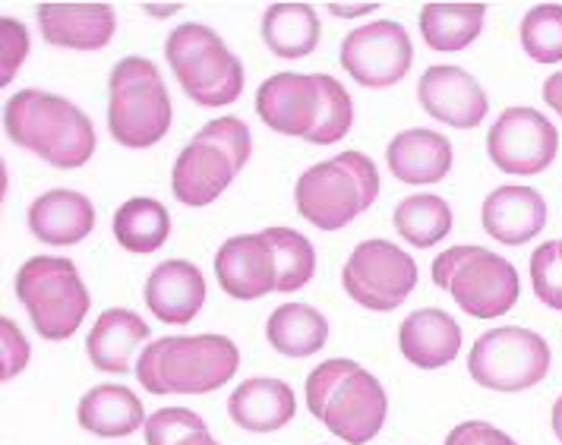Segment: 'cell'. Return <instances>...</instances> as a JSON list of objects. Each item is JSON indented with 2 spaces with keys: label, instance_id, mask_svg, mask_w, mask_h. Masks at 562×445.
I'll return each instance as SVG.
<instances>
[{
  "label": "cell",
  "instance_id": "6da1fadb",
  "mask_svg": "<svg viewBox=\"0 0 562 445\" xmlns=\"http://www.w3.org/2000/svg\"><path fill=\"white\" fill-rule=\"evenodd\" d=\"M256 114L281 136L335 146L351 133L355 102L329 73H276L256 89Z\"/></svg>",
  "mask_w": 562,
  "mask_h": 445
},
{
  "label": "cell",
  "instance_id": "7a4b0ae2",
  "mask_svg": "<svg viewBox=\"0 0 562 445\" xmlns=\"http://www.w3.org/2000/svg\"><path fill=\"white\" fill-rule=\"evenodd\" d=\"M3 130L10 142L35 152L60 171L82 168L99 146L89 114L45 89H23L10 95L3 105Z\"/></svg>",
  "mask_w": 562,
  "mask_h": 445
},
{
  "label": "cell",
  "instance_id": "3957f363",
  "mask_svg": "<svg viewBox=\"0 0 562 445\" xmlns=\"http://www.w3.org/2000/svg\"><path fill=\"white\" fill-rule=\"evenodd\" d=\"M307 408L333 436L367 445L389 418V395L373 373L348 357H333L307 376Z\"/></svg>",
  "mask_w": 562,
  "mask_h": 445
},
{
  "label": "cell",
  "instance_id": "277c9868",
  "mask_svg": "<svg viewBox=\"0 0 562 445\" xmlns=\"http://www.w3.org/2000/svg\"><path fill=\"white\" fill-rule=\"evenodd\" d=\"M240 351L228 335H168L136 357V379L153 395H209L228 386Z\"/></svg>",
  "mask_w": 562,
  "mask_h": 445
},
{
  "label": "cell",
  "instance_id": "5b68a950",
  "mask_svg": "<svg viewBox=\"0 0 562 445\" xmlns=\"http://www.w3.org/2000/svg\"><path fill=\"white\" fill-rule=\"evenodd\" d=\"M380 196V171L363 152H338L316 161L294 184L297 215L319 231H341Z\"/></svg>",
  "mask_w": 562,
  "mask_h": 445
},
{
  "label": "cell",
  "instance_id": "8992f818",
  "mask_svg": "<svg viewBox=\"0 0 562 445\" xmlns=\"http://www.w3.org/2000/svg\"><path fill=\"white\" fill-rule=\"evenodd\" d=\"M254 152V136L250 127L240 117H215L196 136L180 149L175 171H171V190L175 199L203 209L212 206L244 171Z\"/></svg>",
  "mask_w": 562,
  "mask_h": 445
},
{
  "label": "cell",
  "instance_id": "52a82bcc",
  "mask_svg": "<svg viewBox=\"0 0 562 445\" xmlns=\"http://www.w3.org/2000/svg\"><path fill=\"white\" fill-rule=\"evenodd\" d=\"M171 95L153 60L124 57L108 79V130L124 149H153L171 130Z\"/></svg>",
  "mask_w": 562,
  "mask_h": 445
},
{
  "label": "cell",
  "instance_id": "ba28073f",
  "mask_svg": "<svg viewBox=\"0 0 562 445\" xmlns=\"http://www.w3.org/2000/svg\"><path fill=\"white\" fill-rule=\"evenodd\" d=\"M165 57L183 95L200 107H228L244 92V64L203 23H183L165 42Z\"/></svg>",
  "mask_w": 562,
  "mask_h": 445
},
{
  "label": "cell",
  "instance_id": "9c48e42d",
  "mask_svg": "<svg viewBox=\"0 0 562 445\" xmlns=\"http://www.w3.org/2000/svg\"><path fill=\"white\" fill-rule=\"evenodd\" d=\"M16 300L26 307L35 335L45 341L74 339L92 307V294L77 262L64 256H32L23 262L16 272Z\"/></svg>",
  "mask_w": 562,
  "mask_h": 445
},
{
  "label": "cell",
  "instance_id": "30bf717a",
  "mask_svg": "<svg viewBox=\"0 0 562 445\" xmlns=\"http://www.w3.org/2000/svg\"><path fill=\"white\" fill-rule=\"evenodd\" d=\"M430 275L436 288L446 290L474 319H496L509 313L521 294L515 265L477 243L442 250L430 262Z\"/></svg>",
  "mask_w": 562,
  "mask_h": 445
},
{
  "label": "cell",
  "instance_id": "8fae6325",
  "mask_svg": "<svg viewBox=\"0 0 562 445\" xmlns=\"http://www.w3.org/2000/svg\"><path fill=\"white\" fill-rule=\"evenodd\" d=\"M550 344L531 329L499 326L474 341L468 373L490 392H525L550 373Z\"/></svg>",
  "mask_w": 562,
  "mask_h": 445
},
{
  "label": "cell",
  "instance_id": "7c38bea8",
  "mask_svg": "<svg viewBox=\"0 0 562 445\" xmlns=\"http://www.w3.org/2000/svg\"><path fill=\"white\" fill-rule=\"evenodd\" d=\"M341 288L363 310L392 313L417 288V262L389 240H363L341 269Z\"/></svg>",
  "mask_w": 562,
  "mask_h": 445
},
{
  "label": "cell",
  "instance_id": "4fadbf2b",
  "mask_svg": "<svg viewBox=\"0 0 562 445\" xmlns=\"http://www.w3.org/2000/svg\"><path fill=\"white\" fill-rule=\"evenodd\" d=\"M560 152V133L547 114L535 107H506L486 133V156L515 178H531L553 164Z\"/></svg>",
  "mask_w": 562,
  "mask_h": 445
},
{
  "label": "cell",
  "instance_id": "5bb4252c",
  "mask_svg": "<svg viewBox=\"0 0 562 445\" xmlns=\"http://www.w3.org/2000/svg\"><path fill=\"white\" fill-rule=\"evenodd\" d=\"M338 60L363 89H389L408 77L414 45L408 28L395 20H376L345 35Z\"/></svg>",
  "mask_w": 562,
  "mask_h": 445
},
{
  "label": "cell",
  "instance_id": "9a60e30c",
  "mask_svg": "<svg viewBox=\"0 0 562 445\" xmlns=\"http://www.w3.org/2000/svg\"><path fill=\"white\" fill-rule=\"evenodd\" d=\"M215 278L234 300H259L279 290V256L269 235L228 237L215 253Z\"/></svg>",
  "mask_w": 562,
  "mask_h": 445
},
{
  "label": "cell",
  "instance_id": "2e32d148",
  "mask_svg": "<svg viewBox=\"0 0 562 445\" xmlns=\"http://www.w3.org/2000/svg\"><path fill=\"white\" fill-rule=\"evenodd\" d=\"M417 102L420 107L446 127L474 130L481 127L490 111L484 85L468 70L452 64H436L417 82Z\"/></svg>",
  "mask_w": 562,
  "mask_h": 445
},
{
  "label": "cell",
  "instance_id": "e0dca14e",
  "mask_svg": "<svg viewBox=\"0 0 562 445\" xmlns=\"http://www.w3.org/2000/svg\"><path fill=\"white\" fill-rule=\"evenodd\" d=\"M38 32L54 48L102 52L117 32L111 3H38Z\"/></svg>",
  "mask_w": 562,
  "mask_h": 445
},
{
  "label": "cell",
  "instance_id": "ac0fdd59",
  "mask_svg": "<svg viewBox=\"0 0 562 445\" xmlns=\"http://www.w3.org/2000/svg\"><path fill=\"white\" fill-rule=\"evenodd\" d=\"M146 307L168 326L193 322L205 304V275L196 262L168 260L155 265L146 278Z\"/></svg>",
  "mask_w": 562,
  "mask_h": 445
},
{
  "label": "cell",
  "instance_id": "d6986e66",
  "mask_svg": "<svg viewBox=\"0 0 562 445\" xmlns=\"http://www.w3.org/2000/svg\"><path fill=\"white\" fill-rule=\"evenodd\" d=\"M484 231L506 247H521L547 228V199L535 186H496L481 209Z\"/></svg>",
  "mask_w": 562,
  "mask_h": 445
},
{
  "label": "cell",
  "instance_id": "ffe728a7",
  "mask_svg": "<svg viewBox=\"0 0 562 445\" xmlns=\"http://www.w3.org/2000/svg\"><path fill=\"white\" fill-rule=\"evenodd\" d=\"M389 174L411 186L439 184L452 171V142L442 133L414 127L402 130L385 146Z\"/></svg>",
  "mask_w": 562,
  "mask_h": 445
},
{
  "label": "cell",
  "instance_id": "44dd1931",
  "mask_svg": "<svg viewBox=\"0 0 562 445\" xmlns=\"http://www.w3.org/2000/svg\"><path fill=\"white\" fill-rule=\"evenodd\" d=\"M398 351L417 369L449 367L461 351V326L439 307H424L402 319Z\"/></svg>",
  "mask_w": 562,
  "mask_h": 445
},
{
  "label": "cell",
  "instance_id": "7402d4cb",
  "mask_svg": "<svg viewBox=\"0 0 562 445\" xmlns=\"http://www.w3.org/2000/svg\"><path fill=\"white\" fill-rule=\"evenodd\" d=\"M297 414L294 389L284 379L254 376L244 379L228 398V418L247 433H276Z\"/></svg>",
  "mask_w": 562,
  "mask_h": 445
},
{
  "label": "cell",
  "instance_id": "603a6c76",
  "mask_svg": "<svg viewBox=\"0 0 562 445\" xmlns=\"http://www.w3.org/2000/svg\"><path fill=\"white\" fill-rule=\"evenodd\" d=\"M29 231L48 247H74L95 231V206L77 190H48L29 206Z\"/></svg>",
  "mask_w": 562,
  "mask_h": 445
},
{
  "label": "cell",
  "instance_id": "cb8c5ba5",
  "mask_svg": "<svg viewBox=\"0 0 562 445\" xmlns=\"http://www.w3.org/2000/svg\"><path fill=\"white\" fill-rule=\"evenodd\" d=\"M146 339H149V326L143 316L124 310V307H111L95 319V326L86 339V354L95 369L124 376L130 373L136 347Z\"/></svg>",
  "mask_w": 562,
  "mask_h": 445
},
{
  "label": "cell",
  "instance_id": "d4e9b609",
  "mask_svg": "<svg viewBox=\"0 0 562 445\" xmlns=\"http://www.w3.org/2000/svg\"><path fill=\"white\" fill-rule=\"evenodd\" d=\"M146 420L143 401L127 386H95L79 398L77 423L102 440H124Z\"/></svg>",
  "mask_w": 562,
  "mask_h": 445
},
{
  "label": "cell",
  "instance_id": "484cf974",
  "mask_svg": "<svg viewBox=\"0 0 562 445\" xmlns=\"http://www.w3.org/2000/svg\"><path fill=\"white\" fill-rule=\"evenodd\" d=\"M266 341L281 357L304 361L326 347L329 341V319L310 304H281L266 322Z\"/></svg>",
  "mask_w": 562,
  "mask_h": 445
},
{
  "label": "cell",
  "instance_id": "4316f807",
  "mask_svg": "<svg viewBox=\"0 0 562 445\" xmlns=\"http://www.w3.org/2000/svg\"><path fill=\"white\" fill-rule=\"evenodd\" d=\"M319 16L310 3H272L262 13V42L281 60H301L319 45Z\"/></svg>",
  "mask_w": 562,
  "mask_h": 445
},
{
  "label": "cell",
  "instance_id": "83f0119b",
  "mask_svg": "<svg viewBox=\"0 0 562 445\" xmlns=\"http://www.w3.org/2000/svg\"><path fill=\"white\" fill-rule=\"evenodd\" d=\"M486 3H427L420 10L424 42L442 54L464 52L484 32Z\"/></svg>",
  "mask_w": 562,
  "mask_h": 445
},
{
  "label": "cell",
  "instance_id": "f1b7e54d",
  "mask_svg": "<svg viewBox=\"0 0 562 445\" xmlns=\"http://www.w3.org/2000/svg\"><path fill=\"white\" fill-rule=\"evenodd\" d=\"M114 237L130 253L149 256L171 237V212L153 196H133L114 212Z\"/></svg>",
  "mask_w": 562,
  "mask_h": 445
},
{
  "label": "cell",
  "instance_id": "f546056e",
  "mask_svg": "<svg viewBox=\"0 0 562 445\" xmlns=\"http://www.w3.org/2000/svg\"><path fill=\"white\" fill-rule=\"evenodd\" d=\"M392 225H395L398 237H405L411 247L430 250L452 231V206L436 193H414L395 206Z\"/></svg>",
  "mask_w": 562,
  "mask_h": 445
},
{
  "label": "cell",
  "instance_id": "4dcf8cb0",
  "mask_svg": "<svg viewBox=\"0 0 562 445\" xmlns=\"http://www.w3.org/2000/svg\"><path fill=\"white\" fill-rule=\"evenodd\" d=\"M279 256V294L307 288L316 275V250L307 237L294 228H266Z\"/></svg>",
  "mask_w": 562,
  "mask_h": 445
},
{
  "label": "cell",
  "instance_id": "1f68e13d",
  "mask_svg": "<svg viewBox=\"0 0 562 445\" xmlns=\"http://www.w3.org/2000/svg\"><path fill=\"white\" fill-rule=\"evenodd\" d=\"M521 48L537 64L562 60V7L537 3L521 20Z\"/></svg>",
  "mask_w": 562,
  "mask_h": 445
},
{
  "label": "cell",
  "instance_id": "d6a6232c",
  "mask_svg": "<svg viewBox=\"0 0 562 445\" xmlns=\"http://www.w3.org/2000/svg\"><path fill=\"white\" fill-rule=\"evenodd\" d=\"M531 285L540 304L562 313V253L560 240L540 243L531 256Z\"/></svg>",
  "mask_w": 562,
  "mask_h": 445
},
{
  "label": "cell",
  "instance_id": "836d02e7",
  "mask_svg": "<svg viewBox=\"0 0 562 445\" xmlns=\"http://www.w3.org/2000/svg\"><path fill=\"white\" fill-rule=\"evenodd\" d=\"M203 430H209L205 420L190 408H158L146 420V445H178Z\"/></svg>",
  "mask_w": 562,
  "mask_h": 445
},
{
  "label": "cell",
  "instance_id": "e575fe53",
  "mask_svg": "<svg viewBox=\"0 0 562 445\" xmlns=\"http://www.w3.org/2000/svg\"><path fill=\"white\" fill-rule=\"evenodd\" d=\"M26 26H23L20 20H13V16H3V20H0V60H3V67H0V82H3V85H10V82L16 79L23 60H26Z\"/></svg>",
  "mask_w": 562,
  "mask_h": 445
},
{
  "label": "cell",
  "instance_id": "d590c367",
  "mask_svg": "<svg viewBox=\"0 0 562 445\" xmlns=\"http://www.w3.org/2000/svg\"><path fill=\"white\" fill-rule=\"evenodd\" d=\"M0 364H3L0 367V379L3 383L16 379L29 364V341L10 316L0 319Z\"/></svg>",
  "mask_w": 562,
  "mask_h": 445
},
{
  "label": "cell",
  "instance_id": "8d00e7d4",
  "mask_svg": "<svg viewBox=\"0 0 562 445\" xmlns=\"http://www.w3.org/2000/svg\"><path fill=\"white\" fill-rule=\"evenodd\" d=\"M442 445H518L509 433H503L499 426L486 423V420H464L459 423Z\"/></svg>",
  "mask_w": 562,
  "mask_h": 445
},
{
  "label": "cell",
  "instance_id": "74e56055",
  "mask_svg": "<svg viewBox=\"0 0 562 445\" xmlns=\"http://www.w3.org/2000/svg\"><path fill=\"white\" fill-rule=\"evenodd\" d=\"M326 10H329L333 16H338V20H351V16H363V13L380 10V3H329Z\"/></svg>",
  "mask_w": 562,
  "mask_h": 445
},
{
  "label": "cell",
  "instance_id": "f35d334b",
  "mask_svg": "<svg viewBox=\"0 0 562 445\" xmlns=\"http://www.w3.org/2000/svg\"><path fill=\"white\" fill-rule=\"evenodd\" d=\"M543 102L562 117V73H553L543 82Z\"/></svg>",
  "mask_w": 562,
  "mask_h": 445
},
{
  "label": "cell",
  "instance_id": "ab89813d",
  "mask_svg": "<svg viewBox=\"0 0 562 445\" xmlns=\"http://www.w3.org/2000/svg\"><path fill=\"white\" fill-rule=\"evenodd\" d=\"M178 445H222V443H218V440H212V433H209V430H203V433H193V436H187V440Z\"/></svg>",
  "mask_w": 562,
  "mask_h": 445
},
{
  "label": "cell",
  "instance_id": "60d3db41",
  "mask_svg": "<svg viewBox=\"0 0 562 445\" xmlns=\"http://www.w3.org/2000/svg\"><path fill=\"white\" fill-rule=\"evenodd\" d=\"M553 433H557V440L562 443V395L557 398V404H553Z\"/></svg>",
  "mask_w": 562,
  "mask_h": 445
},
{
  "label": "cell",
  "instance_id": "b9f144b4",
  "mask_svg": "<svg viewBox=\"0 0 562 445\" xmlns=\"http://www.w3.org/2000/svg\"><path fill=\"white\" fill-rule=\"evenodd\" d=\"M146 10H149L153 16H171V13H178L180 7L178 3H171V7H146Z\"/></svg>",
  "mask_w": 562,
  "mask_h": 445
},
{
  "label": "cell",
  "instance_id": "7bdbcfd3",
  "mask_svg": "<svg viewBox=\"0 0 562 445\" xmlns=\"http://www.w3.org/2000/svg\"><path fill=\"white\" fill-rule=\"evenodd\" d=\"M560 253H562V240H560Z\"/></svg>",
  "mask_w": 562,
  "mask_h": 445
}]
</instances>
